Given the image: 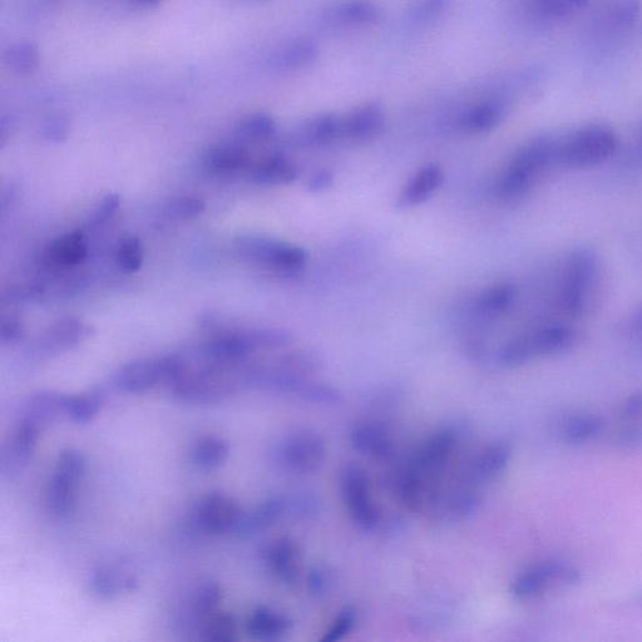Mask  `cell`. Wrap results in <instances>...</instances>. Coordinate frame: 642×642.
Here are the masks:
<instances>
[{"label": "cell", "instance_id": "e0dca14e", "mask_svg": "<svg viewBox=\"0 0 642 642\" xmlns=\"http://www.w3.org/2000/svg\"><path fill=\"white\" fill-rule=\"evenodd\" d=\"M261 560L266 569L280 584L295 587L303 577V556L298 542L288 536L266 543L261 550Z\"/></svg>", "mask_w": 642, "mask_h": 642}, {"label": "cell", "instance_id": "f6af8a7d", "mask_svg": "<svg viewBox=\"0 0 642 642\" xmlns=\"http://www.w3.org/2000/svg\"><path fill=\"white\" fill-rule=\"evenodd\" d=\"M612 434L611 442L616 448L624 451H636L642 448V423L630 422Z\"/></svg>", "mask_w": 642, "mask_h": 642}, {"label": "cell", "instance_id": "c3c4849f", "mask_svg": "<svg viewBox=\"0 0 642 642\" xmlns=\"http://www.w3.org/2000/svg\"><path fill=\"white\" fill-rule=\"evenodd\" d=\"M71 131L69 118L63 115H54L48 118L42 126V135L49 142H63L67 140Z\"/></svg>", "mask_w": 642, "mask_h": 642}, {"label": "cell", "instance_id": "7dc6e473", "mask_svg": "<svg viewBox=\"0 0 642 642\" xmlns=\"http://www.w3.org/2000/svg\"><path fill=\"white\" fill-rule=\"evenodd\" d=\"M641 12V0H619L612 8L611 18L617 26L627 27L634 23Z\"/></svg>", "mask_w": 642, "mask_h": 642}, {"label": "cell", "instance_id": "9f6ffc18", "mask_svg": "<svg viewBox=\"0 0 642 642\" xmlns=\"http://www.w3.org/2000/svg\"><path fill=\"white\" fill-rule=\"evenodd\" d=\"M637 146H639V151L642 153V127L639 135V141H637Z\"/></svg>", "mask_w": 642, "mask_h": 642}, {"label": "cell", "instance_id": "52a82bcc", "mask_svg": "<svg viewBox=\"0 0 642 642\" xmlns=\"http://www.w3.org/2000/svg\"><path fill=\"white\" fill-rule=\"evenodd\" d=\"M327 458V443L319 433L298 431L280 439L271 448L274 466L294 476H309L323 467Z\"/></svg>", "mask_w": 642, "mask_h": 642}, {"label": "cell", "instance_id": "3957f363", "mask_svg": "<svg viewBox=\"0 0 642 642\" xmlns=\"http://www.w3.org/2000/svg\"><path fill=\"white\" fill-rule=\"evenodd\" d=\"M600 283L599 258L590 249H579L567 259L558 301L567 315L579 318L594 305Z\"/></svg>", "mask_w": 642, "mask_h": 642}, {"label": "cell", "instance_id": "6f0895ef", "mask_svg": "<svg viewBox=\"0 0 642 642\" xmlns=\"http://www.w3.org/2000/svg\"><path fill=\"white\" fill-rule=\"evenodd\" d=\"M258 2H264V0H258Z\"/></svg>", "mask_w": 642, "mask_h": 642}, {"label": "cell", "instance_id": "bcb514c9", "mask_svg": "<svg viewBox=\"0 0 642 642\" xmlns=\"http://www.w3.org/2000/svg\"><path fill=\"white\" fill-rule=\"evenodd\" d=\"M24 325L21 318L16 314H7L0 320V343L2 345H14L24 337Z\"/></svg>", "mask_w": 642, "mask_h": 642}, {"label": "cell", "instance_id": "f907efd6", "mask_svg": "<svg viewBox=\"0 0 642 642\" xmlns=\"http://www.w3.org/2000/svg\"><path fill=\"white\" fill-rule=\"evenodd\" d=\"M626 422H642V392L632 393L621 409Z\"/></svg>", "mask_w": 642, "mask_h": 642}, {"label": "cell", "instance_id": "4316f807", "mask_svg": "<svg viewBox=\"0 0 642 642\" xmlns=\"http://www.w3.org/2000/svg\"><path fill=\"white\" fill-rule=\"evenodd\" d=\"M298 166L288 157L275 153L250 166V180L260 186H285L299 179Z\"/></svg>", "mask_w": 642, "mask_h": 642}, {"label": "cell", "instance_id": "74e56055", "mask_svg": "<svg viewBox=\"0 0 642 642\" xmlns=\"http://www.w3.org/2000/svg\"><path fill=\"white\" fill-rule=\"evenodd\" d=\"M276 133H278V123L264 112L251 113L236 127L237 137L248 142H266L274 138Z\"/></svg>", "mask_w": 642, "mask_h": 642}, {"label": "cell", "instance_id": "e575fe53", "mask_svg": "<svg viewBox=\"0 0 642 642\" xmlns=\"http://www.w3.org/2000/svg\"><path fill=\"white\" fill-rule=\"evenodd\" d=\"M339 22L353 27H370L382 19V8L374 0H342L333 9Z\"/></svg>", "mask_w": 642, "mask_h": 642}, {"label": "cell", "instance_id": "ba28073f", "mask_svg": "<svg viewBox=\"0 0 642 642\" xmlns=\"http://www.w3.org/2000/svg\"><path fill=\"white\" fill-rule=\"evenodd\" d=\"M619 140L611 128L590 125L560 142L558 165L587 169L604 164L615 155Z\"/></svg>", "mask_w": 642, "mask_h": 642}, {"label": "cell", "instance_id": "11a10c76", "mask_svg": "<svg viewBox=\"0 0 642 642\" xmlns=\"http://www.w3.org/2000/svg\"><path fill=\"white\" fill-rule=\"evenodd\" d=\"M133 2L143 8H152L158 6V4L164 2V0H133Z\"/></svg>", "mask_w": 642, "mask_h": 642}, {"label": "cell", "instance_id": "cb8c5ba5", "mask_svg": "<svg viewBox=\"0 0 642 642\" xmlns=\"http://www.w3.org/2000/svg\"><path fill=\"white\" fill-rule=\"evenodd\" d=\"M293 620L268 606L256 607L246 619L245 629L251 639L258 641H278L293 630Z\"/></svg>", "mask_w": 642, "mask_h": 642}, {"label": "cell", "instance_id": "d6986e66", "mask_svg": "<svg viewBox=\"0 0 642 642\" xmlns=\"http://www.w3.org/2000/svg\"><path fill=\"white\" fill-rule=\"evenodd\" d=\"M224 590L215 581L202 582L191 592L177 619V626L186 634L199 635L207 617L220 610Z\"/></svg>", "mask_w": 642, "mask_h": 642}, {"label": "cell", "instance_id": "277c9868", "mask_svg": "<svg viewBox=\"0 0 642 642\" xmlns=\"http://www.w3.org/2000/svg\"><path fill=\"white\" fill-rule=\"evenodd\" d=\"M237 258L270 273L294 276L305 269L308 253L299 246L260 235H243L234 243Z\"/></svg>", "mask_w": 642, "mask_h": 642}, {"label": "cell", "instance_id": "7bdbcfd3", "mask_svg": "<svg viewBox=\"0 0 642 642\" xmlns=\"http://www.w3.org/2000/svg\"><path fill=\"white\" fill-rule=\"evenodd\" d=\"M358 622L357 611L352 609V607H345L343 611H340L338 616L335 617L332 624L325 630L323 637L320 641L323 642H335L345 639L350 632L355 629Z\"/></svg>", "mask_w": 642, "mask_h": 642}, {"label": "cell", "instance_id": "d590c367", "mask_svg": "<svg viewBox=\"0 0 642 642\" xmlns=\"http://www.w3.org/2000/svg\"><path fill=\"white\" fill-rule=\"evenodd\" d=\"M3 58L9 71L21 77L32 76L41 64V52L37 44L31 41L13 43L4 52Z\"/></svg>", "mask_w": 642, "mask_h": 642}, {"label": "cell", "instance_id": "db71d44e", "mask_svg": "<svg viewBox=\"0 0 642 642\" xmlns=\"http://www.w3.org/2000/svg\"><path fill=\"white\" fill-rule=\"evenodd\" d=\"M12 130V121L11 118L3 117L2 122H0V143L4 145L6 143L7 137L11 135Z\"/></svg>", "mask_w": 642, "mask_h": 642}, {"label": "cell", "instance_id": "7a4b0ae2", "mask_svg": "<svg viewBox=\"0 0 642 642\" xmlns=\"http://www.w3.org/2000/svg\"><path fill=\"white\" fill-rule=\"evenodd\" d=\"M560 142L540 136L523 145L498 177L495 192L498 199L511 201L526 195L552 166L558 165Z\"/></svg>", "mask_w": 642, "mask_h": 642}, {"label": "cell", "instance_id": "8d00e7d4", "mask_svg": "<svg viewBox=\"0 0 642 642\" xmlns=\"http://www.w3.org/2000/svg\"><path fill=\"white\" fill-rule=\"evenodd\" d=\"M197 639L217 642L236 641L239 639V622L230 612L216 611L202 624Z\"/></svg>", "mask_w": 642, "mask_h": 642}, {"label": "cell", "instance_id": "83f0119b", "mask_svg": "<svg viewBox=\"0 0 642 642\" xmlns=\"http://www.w3.org/2000/svg\"><path fill=\"white\" fill-rule=\"evenodd\" d=\"M202 162L207 170L219 176H232L250 169V153L239 143H222L209 148Z\"/></svg>", "mask_w": 642, "mask_h": 642}, {"label": "cell", "instance_id": "ffe728a7", "mask_svg": "<svg viewBox=\"0 0 642 642\" xmlns=\"http://www.w3.org/2000/svg\"><path fill=\"white\" fill-rule=\"evenodd\" d=\"M443 184L444 171L441 166L432 162L419 167L400 190L395 205L399 209H412L426 204L441 190Z\"/></svg>", "mask_w": 642, "mask_h": 642}, {"label": "cell", "instance_id": "8992f818", "mask_svg": "<svg viewBox=\"0 0 642 642\" xmlns=\"http://www.w3.org/2000/svg\"><path fill=\"white\" fill-rule=\"evenodd\" d=\"M316 511H318V502L313 496L305 493L269 497L253 510L244 511L234 535L240 538L255 537L281 521L306 520L314 516Z\"/></svg>", "mask_w": 642, "mask_h": 642}, {"label": "cell", "instance_id": "44dd1931", "mask_svg": "<svg viewBox=\"0 0 642 642\" xmlns=\"http://www.w3.org/2000/svg\"><path fill=\"white\" fill-rule=\"evenodd\" d=\"M382 103L369 101L355 107L343 117V136L354 142H369L382 135L385 127Z\"/></svg>", "mask_w": 642, "mask_h": 642}, {"label": "cell", "instance_id": "d6a6232c", "mask_svg": "<svg viewBox=\"0 0 642 642\" xmlns=\"http://www.w3.org/2000/svg\"><path fill=\"white\" fill-rule=\"evenodd\" d=\"M230 456V444L219 436H206L191 447L190 461L200 471L220 468Z\"/></svg>", "mask_w": 642, "mask_h": 642}, {"label": "cell", "instance_id": "30bf717a", "mask_svg": "<svg viewBox=\"0 0 642 642\" xmlns=\"http://www.w3.org/2000/svg\"><path fill=\"white\" fill-rule=\"evenodd\" d=\"M512 459L510 443L496 441L478 448L476 452L464 458L459 466L453 469L449 477V486L468 488L482 492L488 485L505 473Z\"/></svg>", "mask_w": 642, "mask_h": 642}, {"label": "cell", "instance_id": "8fae6325", "mask_svg": "<svg viewBox=\"0 0 642 642\" xmlns=\"http://www.w3.org/2000/svg\"><path fill=\"white\" fill-rule=\"evenodd\" d=\"M86 471L87 459L81 451L69 448L59 452L47 486V506L54 517L63 520L71 515Z\"/></svg>", "mask_w": 642, "mask_h": 642}, {"label": "cell", "instance_id": "7c38bea8", "mask_svg": "<svg viewBox=\"0 0 642 642\" xmlns=\"http://www.w3.org/2000/svg\"><path fill=\"white\" fill-rule=\"evenodd\" d=\"M340 495L350 520L364 532H375L383 521V513L374 500L372 482L367 472L349 463L340 473Z\"/></svg>", "mask_w": 642, "mask_h": 642}, {"label": "cell", "instance_id": "9c48e42d", "mask_svg": "<svg viewBox=\"0 0 642 642\" xmlns=\"http://www.w3.org/2000/svg\"><path fill=\"white\" fill-rule=\"evenodd\" d=\"M185 364L186 359L177 354L135 360L117 370L113 385L120 392L132 395L150 392L158 385L169 387L179 377Z\"/></svg>", "mask_w": 642, "mask_h": 642}, {"label": "cell", "instance_id": "f1b7e54d", "mask_svg": "<svg viewBox=\"0 0 642 642\" xmlns=\"http://www.w3.org/2000/svg\"><path fill=\"white\" fill-rule=\"evenodd\" d=\"M88 255V245L81 232H68L57 237L43 251L44 264L52 268H73L82 264Z\"/></svg>", "mask_w": 642, "mask_h": 642}, {"label": "cell", "instance_id": "ee69618b", "mask_svg": "<svg viewBox=\"0 0 642 642\" xmlns=\"http://www.w3.org/2000/svg\"><path fill=\"white\" fill-rule=\"evenodd\" d=\"M121 201V196L118 194H108L103 197L88 217V225L98 227L107 224L120 210Z\"/></svg>", "mask_w": 642, "mask_h": 642}, {"label": "cell", "instance_id": "f5cc1de1", "mask_svg": "<svg viewBox=\"0 0 642 642\" xmlns=\"http://www.w3.org/2000/svg\"><path fill=\"white\" fill-rule=\"evenodd\" d=\"M630 330L637 337H642V306L637 309L630 320Z\"/></svg>", "mask_w": 642, "mask_h": 642}, {"label": "cell", "instance_id": "ab89813d", "mask_svg": "<svg viewBox=\"0 0 642 642\" xmlns=\"http://www.w3.org/2000/svg\"><path fill=\"white\" fill-rule=\"evenodd\" d=\"M205 210V201L199 197L179 196L167 202L164 211L171 220L187 221L201 216Z\"/></svg>", "mask_w": 642, "mask_h": 642}, {"label": "cell", "instance_id": "836d02e7", "mask_svg": "<svg viewBox=\"0 0 642 642\" xmlns=\"http://www.w3.org/2000/svg\"><path fill=\"white\" fill-rule=\"evenodd\" d=\"M105 394L101 390H91L82 394H64V418L76 424H88L102 411Z\"/></svg>", "mask_w": 642, "mask_h": 642}, {"label": "cell", "instance_id": "1f68e13d", "mask_svg": "<svg viewBox=\"0 0 642 642\" xmlns=\"http://www.w3.org/2000/svg\"><path fill=\"white\" fill-rule=\"evenodd\" d=\"M517 289L510 283H498L478 295L474 309L482 318L493 319L506 314L516 303Z\"/></svg>", "mask_w": 642, "mask_h": 642}, {"label": "cell", "instance_id": "ac0fdd59", "mask_svg": "<svg viewBox=\"0 0 642 642\" xmlns=\"http://www.w3.org/2000/svg\"><path fill=\"white\" fill-rule=\"evenodd\" d=\"M355 452L378 463H389L397 456V443L383 423L363 421L354 424L349 434Z\"/></svg>", "mask_w": 642, "mask_h": 642}, {"label": "cell", "instance_id": "4dcf8cb0", "mask_svg": "<svg viewBox=\"0 0 642 642\" xmlns=\"http://www.w3.org/2000/svg\"><path fill=\"white\" fill-rule=\"evenodd\" d=\"M605 429V422L600 416L591 413L575 414L566 418L560 427L562 441L571 446L595 441Z\"/></svg>", "mask_w": 642, "mask_h": 642}, {"label": "cell", "instance_id": "484cf974", "mask_svg": "<svg viewBox=\"0 0 642 642\" xmlns=\"http://www.w3.org/2000/svg\"><path fill=\"white\" fill-rule=\"evenodd\" d=\"M296 141L305 147L327 146L343 136V117L324 112L306 120L296 131Z\"/></svg>", "mask_w": 642, "mask_h": 642}, {"label": "cell", "instance_id": "60d3db41", "mask_svg": "<svg viewBox=\"0 0 642 642\" xmlns=\"http://www.w3.org/2000/svg\"><path fill=\"white\" fill-rule=\"evenodd\" d=\"M143 246L140 239L136 236H127L120 241L116 251V261L118 266L127 273H136L143 265Z\"/></svg>", "mask_w": 642, "mask_h": 642}, {"label": "cell", "instance_id": "f35d334b", "mask_svg": "<svg viewBox=\"0 0 642 642\" xmlns=\"http://www.w3.org/2000/svg\"><path fill=\"white\" fill-rule=\"evenodd\" d=\"M453 0H414L408 17L418 26H428L441 19L451 7Z\"/></svg>", "mask_w": 642, "mask_h": 642}, {"label": "cell", "instance_id": "b9f144b4", "mask_svg": "<svg viewBox=\"0 0 642 642\" xmlns=\"http://www.w3.org/2000/svg\"><path fill=\"white\" fill-rule=\"evenodd\" d=\"M590 0H535V11L543 18L558 19L584 9Z\"/></svg>", "mask_w": 642, "mask_h": 642}, {"label": "cell", "instance_id": "9a60e30c", "mask_svg": "<svg viewBox=\"0 0 642 642\" xmlns=\"http://www.w3.org/2000/svg\"><path fill=\"white\" fill-rule=\"evenodd\" d=\"M140 586L138 569L130 558L117 557L103 562L88 577L92 595L103 601L121 599L135 592Z\"/></svg>", "mask_w": 642, "mask_h": 642}, {"label": "cell", "instance_id": "f546056e", "mask_svg": "<svg viewBox=\"0 0 642 642\" xmlns=\"http://www.w3.org/2000/svg\"><path fill=\"white\" fill-rule=\"evenodd\" d=\"M320 56V47L313 38L301 37L286 43L274 54L273 66L279 71L295 72L313 66Z\"/></svg>", "mask_w": 642, "mask_h": 642}, {"label": "cell", "instance_id": "2e32d148", "mask_svg": "<svg viewBox=\"0 0 642 642\" xmlns=\"http://www.w3.org/2000/svg\"><path fill=\"white\" fill-rule=\"evenodd\" d=\"M44 429L29 419L17 417L0 453L3 478L18 476L32 462Z\"/></svg>", "mask_w": 642, "mask_h": 642}, {"label": "cell", "instance_id": "5b68a950", "mask_svg": "<svg viewBox=\"0 0 642 642\" xmlns=\"http://www.w3.org/2000/svg\"><path fill=\"white\" fill-rule=\"evenodd\" d=\"M576 332L566 324H548L508 340L498 360L508 368L521 367L531 360L565 352L574 345Z\"/></svg>", "mask_w": 642, "mask_h": 642}, {"label": "cell", "instance_id": "7402d4cb", "mask_svg": "<svg viewBox=\"0 0 642 642\" xmlns=\"http://www.w3.org/2000/svg\"><path fill=\"white\" fill-rule=\"evenodd\" d=\"M93 329L83 320L64 318L54 323L44 333L41 349L44 354L67 352L91 338Z\"/></svg>", "mask_w": 642, "mask_h": 642}, {"label": "cell", "instance_id": "6da1fadb", "mask_svg": "<svg viewBox=\"0 0 642 642\" xmlns=\"http://www.w3.org/2000/svg\"><path fill=\"white\" fill-rule=\"evenodd\" d=\"M202 360V359H201ZM248 364V363H246ZM229 367L206 360L192 367L187 362L169 387L172 397L190 406H212L224 402L245 388V365Z\"/></svg>", "mask_w": 642, "mask_h": 642}, {"label": "cell", "instance_id": "d4e9b609", "mask_svg": "<svg viewBox=\"0 0 642 642\" xmlns=\"http://www.w3.org/2000/svg\"><path fill=\"white\" fill-rule=\"evenodd\" d=\"M64 394L54 390H41V392L28 395L18 409L17 417L29 419L44 431H47L54 422L64 417L63 414Z\"/></svg>", "mask_w": 642, "mask_h": 642}, {"label": "cell", "instance_id": "4fadbf2b", "mask_svg": "<svg viewBox=\"0 0 642 642\" xmlns=\"http://www.w3.org/2000/svg\"><path fill=\"white\" fill-rule=\"evenodd\" d=\"M582 581L579 567L561 560L542 561L528 567L512 581L510 594L518 601H530L552 589L574 587Z\"/></svg>", "mask_w": 642, "mask_h": 642}, {"label": "cell", "instance_id": "5bb4252c", "mask_svg": "<svg viewBox=\"0 0 642 642\" xmlns=\"http://www.w3.org/2000/svg\"><path fill=\"white\" fill-rule=\"evenodd\" d=\"M244 515L239 502L224 492L207 493L197 501L192 511V521L197 530L210 536L235 533Z\"/></svg>", "mask_w": 642, "mask_h": 642}, {"label": "cell", "instance_id": "681fc988", "mask_svg": "<svg viewBox=\"0 0 642 642\" xmlns=\"http://www.w3.org/2000/svg\"><path fill=\"white\" fill-rule=\"evenodd\" d=\"M306 585H308L310 594L323 596L333 585L332 574L324 567H314L306 577Z\"/></svg>", "mask_w": 642, "mask_h": 642}, {"label": "cell", "instance_id": "603a6c76", "mask_svg": "<svg viewBox=\"0 0 642 642\" xmlns=\"http://www.w3.org/2000/svg\"><path fill=\"white\" fill-rule=\"evenodd\" d=\"M508 110H510V106L505 98H486V100L474 103L464 111L461 125L464 131L473 133V135L491 132L505 121Z\"/></svg>", "mask_w": 642, "mask_h": 642}, {"label": "cell", "instance_id": "816d5d0a", "mask_svg": "<svg viewBox=\"0 0 642 642\" xmlns=\"http://www.w3.org/2000/svg\"><path fill=\"white\" fill-rule=\"evenodd\" d=\"M334 184V175L328 170L316 171L308 180V190L313 194H320L330 189Z\"/></svg>", "mask_w": 642, "mask_h": 642}]
</instances>
